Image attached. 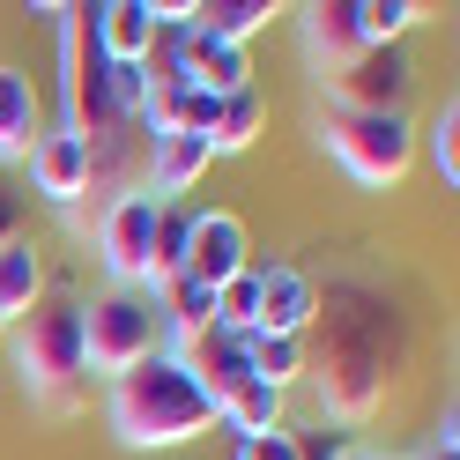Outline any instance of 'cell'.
I'll list each match as a JSON object with an SVG mask.
<instances>
[{
  "label": "cell",
  "mask_w": 460,
  "mask_h": 460,
  "mask_svg": "<svg viewBox=\"0 0 460 460\" xmlns=\"http://www.w3.org/2000/svg\"><path fill=\"white\" fill-rule=\"evenodd\" d=\"M252 320H261V268L230 275L223 290H216V327L223 334H252Z\"/></svg>",
  "instance_id": "603a6c76"
},
{
  "label": "cell",
  "mask_w": 460,
  "mask_h": 460,
  "mask_svg": "<svg viewBox=\"0 0 460 460\" xmlns=\"http://www.w3.org/2000/svg\"><path fill=\"white\" fill-rule=\"evenodd\" d=\"M156 349H164V320H156L149 290H119V282H111L104 297L82 305V357H90V379H119V371H134Z\"/></svg>",
  "instance_id": "277c9868"
},
{
  "label": "cell",
  "mask_w": 460,
  "mask_h": 460,
  "mask_svg": "<svg viewBox=\"0 0 460 460\" xmlns=\"http://www.w3.org/2000/svg\"><path fill=\"white\" fill-rule=\"evenodd\" d=\"M416 460H460V416H453V409L438 416V430H430V446H423Z\"/></svg>",
  "instance_id": "484cf974"
},
{
  "label": "cell",
  "mask_w": 460,
  "mask_h": 460,
  "mask_svg": "<svg viewBox=\"0 0 460 460\" xmlns=\"http://www.w3.org/2000/svg\"><path fill=\"white\" fill-rule=\"evenodd\" d=\"M423 141H430V171H438V179H446V193H453V186H460V104H453V97L430 111Z\"/></svg>",
  "instance_id": "cb8c5ba5"
},
{
  "label": "cell",
  "mask_w": 460,
  "mask_h": 460,
  "mask_svg": "<svg viewBox=\"0 0 460 460\" xmlns=\"http://www.w3.org/2000/svg\"><path fill=\"white\" fill-rule=\"evenodd\" d=\"M297 31H305V52H312V67H320L327 82L357 60L364 45V22H357V0H312V8L297 15Z\"/></svg>",
  "instance_id": "8fae6325"
},
{
  "label": "cell",
  "mask_w": 460,
  "mask_h": 460,
  "mask_svg": "<svg viewBox=\"0 0 460 460\" xmlns=\"http://www.w3.org/2000/svg\"><path fill=\"white\" fill-rule=\"evenodd\" d=\"M312 312H320V282H312L305 268H261V320H252V334L305 341Z\"/></svg>",
  "instance_id": "7c38bea8"
},
{
  "label": "cell",
  "mask_w": 460,
  "mask_h": 460,
  "mask_svg": "<svg viewBox=\"0 0 460 460\" xmlns=\"http://www.w3.org/2000/svg\"><path fill=\"white\" fill-rule=\"evenodd\" d=\"M60 15V127L75 141H104L111 127H127L111 111L104 90V52H97V15L90 8H52Z\"/></svg>",
  "instance_id": "5b68a950"
},
{
  "label": "cell",
  "mask_w": 460,
  "mask_h": 460,
  "mask_svg": "<svg viewBox=\"0 0 460 460\" xmlns=\"http://www.w3.org/2000/svg\"><path fill=\"white\" fill-rule=\"evenodd\" d=\"M261 127H268V97L261 90H230L223 104H216V156H238V149H252L261 141Z\"/></svg>",
  "instance_id": "ac0fdd59"
},
{
  "label": "cell",
  "mask_w": 460,
  "mask_h": 460,
  "mask_svg": "<svg viewBox=\"0 0 460 460\" xmlns=\"http://www.w3.org/2000/svg\"><path fill=\"white\" fill-rule=\"evenodd\" d=\"M0 349H8V327H0Z\"/></svg>",
  "instance_id": "f1b7e54d"
},
{
  "label": "cell",
  "mask_w": 460,
  "mask_h": 460,
  "mask_svg": "<svg viewBox=\"0 0 460 460\" xmlns=\"http://www.w3.org/2000/svg\"><path fill=\"white\" fill-rule=\"evenodd\" d=\"M208 164H216V141L208 134H156L149 141V200H179L193 193L200 179H208Z\"/></svg>",
  "instance_id": "4fadbf2b"
},
{
  "label": "cell",
  "mask_w": 460,
  "mask_h": 460,
  "mask_svg": "<svg viewBox=\"0 0 460 460\" xmlns=\"http://www.w3.org/2000/svg\"><path fill=\"white\" fill-rule=\"evenodd\" d=\"M216 423H230L238 438H261V430H282V394L275 386H261V379H245L238 394L216 409Z\"/></svg>",
  "instance_id": "44dd1931"
},
{
  "label": "cell",
  "mask_w": 460,
  "mask_h": 460,
  "mask_svg": "<svg viewBox=\"0 0 460 460\" xmlns=\"http://www.w3.org/2000/svg\"><path fill=\"white\" fill-rule=\"evenodd\" d=\"M22 164H31V186L52 200V208H75V200L90 193V149H82L67 127H45Z\"/></svg>",
  "instance_id": "30bf717a"
},
{
  "label": "cell",
  "mask_w": 460,
  "mask_h": 460,
  "mask_svg": "<svg viewBox=\"0 0 460 460\" xmlns=\"http://www.w3.org/2000/svg\"><path fill=\"white\" fill-rule=\"evenodd\" d=\"M156 216H164V200L149 193H119V200H104V216H97V261L104 275L119 282V290H149V238H156Z\"/></svg>",
  "instance_id": "52a82bcc"
},
{
  "label": "cell",
  "mask_w": 460,
  "mask_h": 460,
  "mask_svg": "<svg viewBox=\"0 0 460 460\" xmlns=\"http://www.w3.org/2000/svg\"><path fill=\"white\" fill-rule=\"evenodd\" d=\"M97 15V52L104 60H156V22H149V0H104Z\"/></svg>",
  "instance_id": "9a60e30c"
},
{
  "label": "cell",
  "mask_w": 460,
  "mask_h": 460,
  "mask_svg": "<svg viewBox=\"0 0 460 460\" xmlns=\"http://www.w3.org/2000/svg\"><path fill=\"white\" fill-rule=\"evenodd\" d=\"M327 460H386V453H364V446H334Z\"/></svg>",
  "instance_id": "83f0119b"
},
{
  "label": "cell",
  "mask_w": 460,
  "mask_h": 460,
  "mask_svg": "<svg viewBox=\"0 0 460 460\" xmlns=\"http://www.w3.org/2000/svg\"><path fill=\"white\" fill-rule=\"evenodd\" d=\"M15 238H22V200L0 186V245H15Z\"/></svg>",
  "instance_id": "4316f807"
},
{
  "label": "cell",
  "mask_w": 460,
  "mask_h": 460,
  "mask_svg": "<svg viewBox=\"0 0 460 460\" xmlns=\"http://www.w3.org/2000/svg\"><path fill=\"white\" fill-rule=\"evenodd\" d=\"M45 134V97L22 67H0V164H22L31 141Z\"/></svg>",
  "instance_id": "5bb4252c"
},
{
  "label": "cell",
  "mask_w": 460,
  "mask_h": 460,
  "mask_svg": "<svg viewBox=\"0 0 460 460\" xmlns=\"http://www.w3.org/2000/svg\"><path fill=\"white\" fill-rule=\"evenodd\" d=\"M245 364H252V379H261V386L290 394L305 379V341H290V334H245Z\"/></svg>",
  "instance_id": "ffe728a7"
},
{
  "label": "cell",
  "mask_w": 460,
  "mask_h": 460,
  "mask_svg": "<svg viewBox=\"0 0 460 460\" xmlns=\"http://www.w3.org/2000/svg\"><path fill=\"white\" fill-rule=\"evenodd\" d=\"M186 245H193V208L164 200V216H156V238H149V290H164L171 275H186Z\"/></svg>",
  "instance_id": "d6986e66"
},
{
  "label": "cell",
  "mask_w": 460,
  "mask_h": 460,
  "mask_svg": "<svg viewBox=\"0 0 460 460\" xmlns=\"http://www.w3.org/2000/svg\"><path fill=\"white\" fill-rule=\"evenodd\" d=\"M275 15H282L275 0H200V8H193V22H200L208 38H223V45H245V38H261Z\"/></svg>",
  "instance_id": "e0dca14e"
},
{
  "label": "cell",
  "mask_w": 460,
  "mask_h": 460,
  "mask_svg": "<svg viewBox=\"0 0 460 460\" xmlns=\"http://www.w3.org/2000/svg\"><path fill=\"white\" fill-rule=\"evenodd\" d=\"M245 268H252V230H245V216H230V208H193L186 275L208 282V290H223V282L245 275Z\"/></svg>",
  "instance_id": "9c48e42d"
},
{
  "label": "cell",
  "mask_w": 460,
  "mask_h": 460,
  "mask_svg": "<svg viewBox=\"0 0 460 460\" xmlns=\"http://www.w3.org/2000/svg\"><path fill=\"white\" fill-rule=\"evenodd\" d=\"M409 82H416L409 52L401 45H371V52H357V60L327 82V90H334L341 111H401L409 104Z\"/></svg>",
  "instance_id": "ba28073f"
},
{
  "label": "cell",
  "mask_w": 460,
  "mask_h": 460,
  "mask_svg": "<svg viewBox=\"0 0 460 460\" xmlns=\"http://www.w3.org/2000/svg\"><path fill=\"white\" fill-rule=\"evenodd\" d=\"M104 423L127 453H171V446H193L200 430L216 423V401L186 379L179 357H141L134 371L104 379Z\"/></svg>",
  "instance_id": "6da1fadb"
},
{
  "label": "cell",
  "mask_w": 460,
  "mask_h": 460,
  "mask_svg": "<svg viewBox=\"0 0 460 460\" xmlns=\"http://www.w3.org/2000/svg\"><path fill=\"white\" fill-rule=\"evenodd\" d=\"M15 371H22V386H31V401L45 416L82 409V394H90V357H82V305L75 297H52V305L15 320Z\"/></svg>",
  "instance_id": "7a4b0ae2"
},
{
  "label": "cell",
  "mask_w": 460,
  "mask_h": 460,
  "mask_svg": "<svg viewBox=\"0 0 460 460\" xmlns=\"http://www.w3.org/2000/svg\"><path fill=\"white\" fill-rule=\"evenodd\" d=\"M38 305H45V252L31 238L0 245V327L22 320V312H38Z\"/></svg>",
  "instance_id": "2e32d148"
},
{
  "label": "cell",
  "mask_w": 460,
  "mask_h": 460,
  "mask_svg": "<svg viewBox=\"0 0 460 460\" xmlns=\"http://www.w3.org/2000/svg\"><path fill=\"white\" fill-rule=\"evenodd\" d=\"M386 394V341H379V312L371 320H334V341L320 357V409L341 423H364Z\"/></svg>",
  "instance_id": "8992f818"
},
{
  "label": "cell",
  "mask_w": 460,
  "mask_h": 460,
  "mask_svg": "<svg viewBox=\"0 0 460 460\" xmlns=\"http://www.w3.org/2000/svg\"><path fill=\"white\" fill-rule=\"evenodd\" d=\"M430 8L423 0H357V22H364V45H401L423 22Z\"/></svg>",
  "instance_id": "7402d4cb"
},
{
  "label": "cell",
  "mask_w": 460,
  "mask_h": 460,
  "mask_svg": "<svg viewBox=\"0 0 460 460\" xmlns=\"http://www.w3.org/2000/svg\"><path fill=\"white\" fill-rule=\"evenodd\" d=\"M320 141H327V156L349 171L357 186H401L409 179V164H416V127H409V111H327L320 119Z\"/></svg>",
  "instance_id": "3957f363"
},
{
  "label": "cell",
  "mask_w": 460,
  "mask_h": 460,
  "mask_svg": "<svg viewBox=\"0 0 460 460\" xmlns=\"http://www.w3.org/2000/svg\"><path fill=\"white\" fill-rule=\"evenodd\" d=\"M230 460H305V446H297V430H261V438H238Z\"/></svg>",
  "instance_id": "d4e9b609"
}]
</instances>
